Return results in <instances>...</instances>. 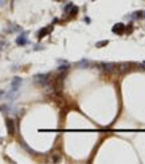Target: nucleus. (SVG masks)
Listing matches in <instances>:
<instances>
[{
	"instance_id": "nucleus-1",
	"label": "nucleus",
	"mask_w": 145,
	"mask_h": 164,
	"mask_svg": "<svg viewBox=\"0 0 145 164\" xmlns=\"http://www.w3.org/2000/svg\"><path fill=\"white\" fill-rule=\"evenodd\" d=\"M34 81H35V84L44 85L48 81V74H36V75H34Z\"/></svg>"
},
{
	"instance_id": "nucleus-2",
	"label": "nucleus",
	"mask_w": 145,
	"mask_h": 164,
	"mask_svg": "<svg viewBox=\"0 0 145 164\" xmlns=\"http://www.w3.org/2000/svg\"><path fill=\"white\" fill-rule=\"evenodd\" d=\"M5 125H7V131H8V134L12 136L15 133V122L12 119H7L5 120Z\"/></svg>"
},
{
	"instance_id": "nucleus-3",
	"label": "nucleus",
	"mask_w": 145,
	"mask_h": 164,
	"mask_svg": "<svg viewBox=\"0 0 145 164\" xmlns=\"http://www.w3.org/2000/svg\"><path fill=\"white\" fill-rule=\"evenodd\" d=\"M101 67L104 69V71L112 73V71H114V69H116V65H114V63H102Z\"/></svg>"
},
{
	"instance_id": "nucleus-4",
	"label": "nucleus",
	"mask_w": 145,
	"mask_h": 164,
	"mask_svg": "<svg viewBox=\"0 0 145 164\" xmlns=\"http://www.w3.org/2000/svg\"><path fill=\"white\" fill-rule=\"evenodd\" d=\"M125 31V26L122 24V23H117V24L113 26V32L116 34H122Z\"/></svg>"
},
{
	"instance_id": "nucleus-5",
	"label": "nucleus",
	"mask_w": 145,
	"mask_h": 164,
	"mask_svg": "<svg viewBox=\"0 0 145 164\" xmlns=\"http://www.w3.org/2000/svg\"><path fill=\"white\" fill-rule=\"evenodd\" d=\"M20 84H22V78L20 77H15L14 78V81H12V89H17V87L20 86Z\"/></svg>"
},
{
	"instance_id": "nucleus-6",
	"label": "nucleus",
	"mask_w": 145,
	"mask_h": 164,
	"mask_svg": "<svg viewBox=\"0 0 145 164\" xmlns=\"http://www.w3.org/2000/svg\"><path fill=\"white\" fill-rule=\"evenodd\" d=\"M50 31H51V28H42V30L38 32V39H42L43 37H46Z\"/></svg>"
},
{
	"instance_id": "nucleus-7",
	"label": "nucleus",
	"mask_w": 145,
	"mask_h": 164,
	"mask_svg": "<svg viewBox=\"0 0 145 164\" xmlns=\"http://www.w3.org/2000/svg\"><path fill=\"white\" fill-rule=\"evenodd\" d=\"M16 43L19 44V46H23V44H27L28 40L26 39V37H19V38L16 39Z\"/></svg>"
},
{
	"instance_id": "nucleus-8",
	"label": "nucleus",
	"mask_w": 145,
	"mask_h": 164,
	"mask_svg": "<svg viewBox=\"0 0 145 164\" xmlns=\"http://www.w3.org/2000/svg\"><path fill=\"white\" fill-rule=\"evenodd\" d=\"M133 16H136L137 19H145V11H137L133 14Z\"/></svg>"
},
{
	"instance_id": "nucleus-9",
	"label": "nucleus",
	"mask_w": 145,
	"mask_h": 164,
	"mask_svg": "<svg viewBox=\"0 0 145 164\" xmlns=\"http://www.w3.org/2000/svg\"><path fill=\"white\" fill-rule=\"evenodd\" d=\"M60 160V157H59V155H54L52 156V161H55V163H58Z\"/></svg>"
},
{
	"instance_id": "nucleus-10",
	"label": "nucleus",
	"mask_w": 145,
	"mask_h": 164,
	"mask_svg": "<svg viewBox=\"0 0 145 164\" xmlns=\"http://www.w3.org/2000/svg\"><path fill=\"white\" fill-rule=\"evenodd\" d=\"M105 44H107L106 40H105V42H98V43H97V47H101V46H105Z\"/></svg>"
},
{
	"instance_id": "nucleus-11",
	"label": "nucleus",
	"mask_w": 145,
	"mask_h": 164,
	"mask_svg": "<svg viewBox=\"0 0 145 164\" xmlns=\"http://www.w3.org/2000/svg\"><path fill=\"white\" fill-rule=\"evenodd\" d=\"M126 69H128V65H121V70H122V71L126 70Z\"/></svg>"
},
{
	"instance_id": "nucleus-12",
	"label": "nucleus",
	"mask_w": 145,
	"mask_h": 164,
	"mask_svg": "<svg viewBox=\"0 0 145 164\" xmlns=\"http://www.w3.org/2000/svg\"><path fill=\"white\" fill-rule=\"evenodd\" d=\"M57 2H58V0H57Z\"/></svg>"
}]
</instances>
